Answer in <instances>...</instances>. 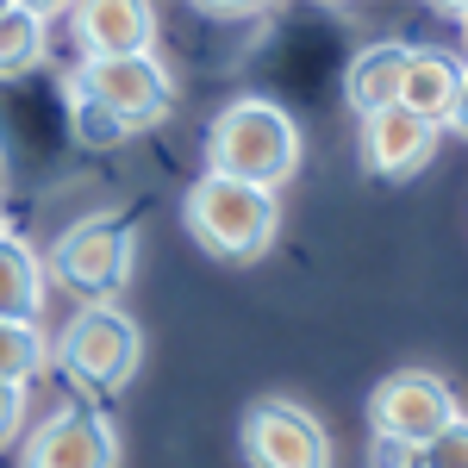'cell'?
<instances>
[{
	"label": "cell",
	"instance_id": "obj_1",
	"mask_svg": "<svg viewBox=\"0 0 468 468\" xmlns=\"http://www.w3.org/2000/svg\"><path fill=\"white\" fill-rule=\"evenodd\" d=\"M300 169V125L288 119V107L244 94L213 119L207 132V176L244 181V187H282Z\"/></svg>",
	"mask_w": 468,
	"mask_h": 468
},
{
	"label": "cell",
	"instance_id": "obj_2",
	"mask_svg": "<svg viewBox=\"0 0 468 468\" xmlns=\"http://www.w3.org/2000/svg\"><path fill=\"white\" fill-rule=\"evenodd\" d=\"M187 218V238L218 262H256V256L275 244V225H282V200L269 187H244V181L225 176H200L181 200Z\"/></svg>",
	"mask_w": 468,
	"mask_h": 468
},
{
	"label": "cell",
	"instance_id": "obj_3",
	"mask_svg": "<svg viewBox=\"0 0 468 468\" xmlns=\"http://www.w3.org/2000/svg\"><path fill=\"white\" fill-rule=\"evenodd\" d=\"M132 256H138V231L112 213H94V218H81V225L63 231V244L50 250L44 275L63 282L69 293H81L88 306H101V300H112V293L125 288Z\"/></svg>",
	"mask_w": 468,
	"mask_h": 468
},
{
	"label": "cell",
	"instance_id": "obj_4",
	"mask_svg": "<svg viewBox=\"0 0 468 468\" xmlns=\"http://www.w3.org/2000/svg\"><path fill=\"white\" fill-rule=\"evenodd\" d=\"M63 368H69L81 388H94V394H119L132 375H138V362H144V331L132 313H119L112 300L101 306H81L63 331Z\"/></svg>",
	"mask_w": 468,
	"mask_h": 468
},
{
	"label": "cell",
	"instance_id": "obj_5",
	"mask_svg": "<svg viewBox=\"0 0 468 468\" xmlns=\"http://www.w3.org/2000/svg\"><path fill=\"white\" fill-rule=\"evenodd\" d=\"M250 468H331V437L300 399H256L238 425Z\"/></svg>",
	"mask_w": 468,
	"mask_h": 468
},
{
	"label": "cell",
	"instance_id": "obj_6",
	"mask_svg": "<svg viewBox=\"0 0 468 468\" xmlns=\"http://www.w3.org/2000/svg\"><path fill=\"white\" fill-rule=\"evenodd\" d=\"M450 419H456V394L437 375H425V368H399V375H388L368 394V425H375V437H394L406 450H425Z\"/></svg>",
	"mask_w": 468,
	"mask_h": 468
},
{
	"label": "cell",
	"instance_id": "obj_7",
	"mask_svg": "<svg viewBox=\"0 0 468 468\" xmlns=\"http://www.w3.org/2000/svg\"><path fill=\"white\" fill-rule=\"evenodd\" d=\"M75 81L101 101V107L125 125V132H144L169 112V69L156 57H112V63H81Z\"/></svg>",
	"mask_w": 468,
	"mask_h": 468
},
{
	"label": "cell",
	"instance_id": "obj_8",
	"mask_svg": "<svg viewBox=\"0 0 468 468\" xmlns=\"http://www.w3.org/2000/svg\"><path fill=\"white\" fill-rule=\"evenodd\" d=\"M19 468H119V431L88 406H63L19 443Z\"/></svg>",
	"mask_w": 468,
	"mask_h": 468
},
{
	"label": "cell",
	"instance_id": "obj_9",
	"mask_svg": "<svg viewBox=\"0 0 468 468\" xmlns=\"http://www.w3.org/2000/svg\"><path fill=\"white\" fill-rule=\"evenodd\" d=\"M81 63H112V57H150V44L163 32L156 6L144 0H88L69 13Z\"/></svg>",
	"mask_w": 468,
	"mask_h": 468
},
{
	"label": "cell",
	"instance_id": "obj_10",
	"mask_svg": "<svg viewBox=\"0 0 468 468\" xmlns=\"http://www.w3.org/2000/svg\"><path fill=\"white\" fill-rule=\"evenodd\" d=\"M437 132L443 125H425L406 107H388V112H375V119H362V163L381 181H406L437 156Z\"/></svg>",
	"mask_w": 468,
	"mask_h": 468
},
{
	"label": "cell",
	"instance_id": "obj_11",
	"mask_svg": "<svg viewBox=\"0 0 468 468\" xmlns=\"http://www.w3.org/2000/svg\"><path fill=\"white\" fill-rule=\"evenodd\" d=\"M406 44L399 37H375V44H362L356 57H350V69H344V101L356 119H375V112L399 107V81H406Z\"/></svg>",
	"mask_w": 468,
	"mask_h": 468
},
{
	"label": "cell",
	"instance_id": "obj_12",
	"mask_svg": "<svg viewBox=\"0 0 468 468\" xmlns=\"http://www.w3.org/2000/svg\"><path fill=\"white\" fill-rule=\"evenodd\" d=\"M463 69L450 50H412L406 57V81H399V107L425 125H443L450 107H456V88H463Z\"/></svg>",
	"mask_w": 468,
	"mask_h": 468
},
{
	"label": "cell",
	"instance_id": "obj_13",
	"mask_svg": "<svg viewBox=\"0 0 468 468\" xmlns=\"http://www.w3.org/2000/svg\"><path fill=\"white\" fill-rule=\"evenodd\" d=\"M44 293H50V275H44V256L0 231V319L6 324H37L44 319Z\"/></svg>",
	"mask_w": 468,
	"mask_h": 468
},
{
	"label": "cell",
	"instance_id": "obj_14",
	"mask_svg": "<svg viewBox=\"0 0 468 468\" xmlns=\"http://www.w3.org/2000/svg\"><path fill=\"white\" fill-rule=\"evenodd\" d=\"M44 63V6H0V81L6 75H26Z\"/></svg>",
	"mask_w": 468,
	"mask_h": 468
},
{
	"label": "cell",
	"instance_id": "obj_15",
	"mask_svg": "<svg viewBox=\"0 0 468 468\" xmlns=\"http://www.w3.org/2000/svg\"><path fill=\"white\" fill-rule=\"evenodd\" d=\"M44 362H50V344H44L37 324H6L0 319V388H26Z\"/></svg>",
	"mask_w": 468,
	"mask_h": 468
},
{
	"label": "cell",
	"instance_id": "obj_16",
	"mask_svg": "<svg viewBox=\"0 0 468 468\" xmlns=\"http://www.w3.org/2000/svg\"><path fill=\"white\" fill-rule=\"evenodd\" d=\"M63 94H69V125H75V144L107 150V144H119V138H132V132H125V125H119V119H112V112L101 107V101H94V94H88L81 81H75V75H69V88H63Z\"/></svg>",
	"mask_w": 468,
	"mask_h": 468
},
{
	"label": "cell",
	"instance_id": "obj_17",
	"mask_svg": "<svg viewBox=\"0 0 468 468\" xmlns=\"http://www.w3.org/2000/svg\"><path fill=\"white\" fill-rule=\"evenodd\" d=\"M419 468H468V419H463V412H456V419L419 450Z\"/></svg>",
	"mask_w": 468,
	"mask_h": 468
},
{
	"label": "cell",
	"instance_id": "obj_18",
	"mask_svg": "<svg viewBox=\"0 0 468 468\" xmlns=\"http://www.w3.org/2000/svg\"><path fill=\"white\" fill-rule=\"evenodd\" d=\"M26 406H32V394H26V388H0V443H13V437H19Z\"/></svg>",
	"mask_w": 468,
	"mask_h": 468
},
{
	"label": "cell",
	"instance_id": "obj_19",
	"mask_svg": "<svg viewBox=\"0 0 468 468\" xmlns=\"http://www.w3.org/2000/svg\"><path fill=\"white\" fill-rule=\"evenodd\" d=\"M368 463L375 468H419V450H406V443H394V437H375Z\"/></svg>",
	"mask_w": 468,
	"mask_h": 468
},
{
	"label": "cell",
	"instance_id": "obj_20",
	"mask_svg": "<svg viewBox=\"0 0 468 468\" xmlns=\"http://www.w3.org/2000/svg\"><path fill=\"white\" fill-rule=\"evenodd\" d=\"M443 125L468 138V69H463V88H456V107H450V119H443Z\"/></svg>",
	"mask_w": 468,
	"mask_h": 468
},
{
	"label": "cell",
	"instance_id": "obj_21",
	"mask_svg": "<svg viewBox=\"0 0 468 468\" xmlns=\"http://www.w3.org/2000/svg\"><path fill=\"white\" fill-rule=\"evenodd\" d=\"M456 26H463V50H468V6H456Z\"/></svg>",
	"mask_w": 468,
	"mask_h": 468
},
{
	"label": "cell",
	"instance_id": "obj_22",
	"mask_svg": "<svg viewBox=\"0 0 468 468\" xmlns=\"http://www.w3.org/2000/svg\"><path fill=\"white\" fill-rule=\"evenodd\" d=\"M0 231H6V213H0Z\"/></svg>",
	"mask_w": 468,
	"mask_h": 468
}]
</instances>
